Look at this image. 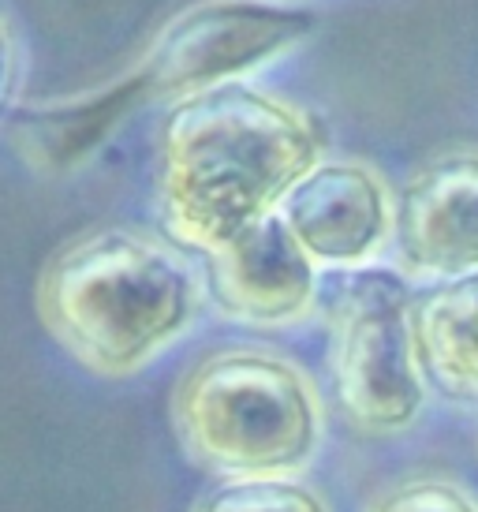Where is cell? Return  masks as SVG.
I'll use <instances>...</instances> for the list:
<instances>
[{"mask_svg":"<svg viewBox=\"0 0 478 512\" xmlns=\"http://www.w3.org/2000/svg\"><path fill=\"white\" fill-rule=\"evenodd\" d=\"M318 161V120L281 94L236 83L176 101L154 143L161 225L176 247L210 258L281 214Z\"/></svg>","mask_w":478,"mask_h":512,"instance_id":"6da1fadb","label":"cell"},{"mask_svg":"<svg viewBox=\"0 0 478 512\" xmlns=\"http://www.w3.org/2000/svg\"><path fill=\"white\" fill-rule=\"evenodd\" d=\"M34 307L45 333L79 367L127 378L191 329L202 281L172 240L105 225L71 236L49 255Z\"/></svg>","mask_w":478,"mask_h":512,"instance_id":"7a4b0ae2","label":"cell"},{"mask_svg":"<svg viewBox=\"0 0 478 512\" xmlns=\"http://www.w3.org/2000/svg\"><path fill=\"white\" fill-rule=\"evenodd\" d=\"M172 427L198 468L269 479L307 468L325 438V404L296 359L228 344L195 359L172 389Z\"/></svg>","mask_w":478,"mask_h":512,"instance_id":"3957f363","label":"cell"},{"mask_svg":"<svg viewBox=\"0 0 478 512\" xmlns=\"http://www.w3.org/2000/svg\"><path fill=\"white\" fill-rule=\"evenodd\" d=\"M329 382L340 419L363 438H393L419 423L426 374L415 344V296L385 270H359L329 314Z\"/></svg>","mask_w":478,"mask_h":512,"instance_id":"277c9868","label":"cell"},{"mask_svg":"<svg viewBox=\"0 0 478 512\" xmlns=\"http://www.w3.org/2000/svg\"><path fill=\"white\" fill-rule=\"evenodd\" d=\"M314 34V15L288 0H198L157 30L142 57L154 98L172 105L243 83Z\"/></svg>","mask_w":478,"mask_h":512,"instance_id":"5b68a950","label":"cell"},{"mask_svg":"<svg viewBox=\"0 0 478 512\" xmlns=\"http://www.w3.org/2000/svg\"><path fill=\"white\" fill-rule=\"evenodd\" d=\"M284 225L318 266L363 270L396 240V202L366 161H318L281 202Z\"/></svg>","mask_w":478,"mask_h":512,"instance_id":"8992f818","label":"cell"},{"mask_svg":"<svg viewBox=\"0 0 478 512\" xmlns=\"http://www.w3.org/2000/svg\"><path fill=\"white\" fill-rule=\"evenodd\" d=\"M396 255L411 277L478 273V146H452L408 176L396 199Z\"/></svg>","mask_w":478,"mask_h":512,"instance_id":"52a82bcc","label":"cell"},{"mask_svg":"<svg viewBox=\"0 0 478 512\" xmlns=\"http://www.w3.org/2000/svg\"><path fill=\"white\" fill-rule=\"evenodd\" d=\"M210 296L217 311L243 326H296L314 311L318 262L299 247L284 217L273 214L210 255Z\"/></svg>","mask_w":478,"mask_h":512,"instance_id":"ba28073f","label":"cell"},{"mask_svg":"<svg viewBox=\"0 0 478 512\" xmlns=\"http://www.w3.org/2000/svg\"><path fill=\"white\" fill-rule=\"evenodd\" d=\"M146 98H154L150 79L142 68H135L124 79L86 90V94L12 105L4 116V135H8L12 154L27 169L42 172V176H64L98 154V146Z\"/></svg>","mask_w":478,"mask_h":512,"instance_id":"9c48e42d","label":"cell"},{"mask_svg":"<svg viewBox=\"0 0 478 512\" xmlns=\"http://www.w3.org/2000/svg\"><path fill=\"white\" fill-rule=\"evenodd\" d=\"M415 344L441 397L478 404V273L437 281L415 299Z\"/></svg>","mask_w":478,"mask_h":512,"instance_id":"30bf717a","label":"cell"},{"mask_svg":"<svg viewBox=\"0 0 478 512\" xmlns=\"http://www.w3.org/2000/svg\"><path fill=\"white\" fill-rule=\"evenodd\" d=\"M191 512H329V505L314 486L288 475H269L213 486Z\"/></svg>","mask_w":478,"mask_h":512,"instance_id":"8fae6325","label":"cell"},{"mask_svg":"<svg viewBox=\"0 0 478 512\" xmlns=\"http://www.w3.org/2000/svg\"><path fill=\"white\" fill-rule=\"evenodd\" d=\"M366 512H478L471 490L445 475H411L370 501Z\"/></svg>","mask_w":478,"mask_h":512,"instance_id":"7c38bea8","label":"cell"},{"mask_svg":"<svg viewBox=\"0 0 478 512\" xmlns=\"http://www.w3.org/2000/svg\"><path fill=\"white\" fill-rule=\"evenodd\" d=\"M15 75H19V34H15V19L4 15V94L15 105Z\"/></svg>","mask_w":478,"mask_h":512,"instance_id":"4fadbf2b","label":"cell"}]
</instances>
